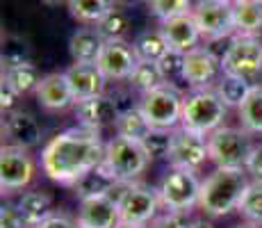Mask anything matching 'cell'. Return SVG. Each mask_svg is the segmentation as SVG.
<instances>
[{"mask_svg": "<svg viewBox=\"0 0 262 228\" xmlns=\"http://www.w3.org/2000/svg\"><path fill=\"white\" fill-rule=\"evenodd\" d=\"M105 141L100 133L82 126L55 135L41 151V169L50 180L73 187L84 174L105 160Z\"/></svg>", "mask_w": 262, "mask_h": 228, "instance_id": "cell-1", "label": "cell"}, {"mask_svg": "<svg viewBox=\"0 0 262 228\" xmlns=\"http://www.w3.org/2000/svg\"><path fill=\"white\" fill-rule=\"evenodd\" d=\"M246 187V169H216L201 182L199 208L210 217H226L239 208Z\"/></svg>", "mask_w": 262, "mask_h": 228, "instance_id": "cell-2", "label": "cell"}, {"mask_svg": "<svg viewBox=\"0 0 262 228\" xmlns=\"http://www.w3.org/2000/svg\"><path fill=\"white\" fill-rule=\"evenodd\" d=\"M228 114V105L221 100L214 87L210 89H194L185 94L183 100V123L180 128L196 135H212L216 128L224 126V119Z\"/></svg>", "mask_w": 262, "mask_h": 228, "instance_id": "cell-3", "label": "cell"}, {"mask_svg": "<svg viewBox=\"0 0 262 228\" xmlns=\"http://www.w3.org/2000/svg\"><path fill=\"white\" fill-rule=\"evenodd\" d=\"M255 144L251 133L244 128L221 126L212 135H208V153L216 169H246Z\"/></svg>", "mask_w": 262, "mask_h": 228, "instance_id": "cell-4", "label": "cell"}, {"mask_svg": "<svg viewBox=\"0 0 262 228\" xmlns=\"http://www.w3.org/2000/svg\"><path fill=\"white\" fill-rule=\"evenodd\" d=\"M150 158L146 153L142 141L125 139V137H112L105 146L103 167L119 182H135L148 169Z\"/></svg>", "mask_w": 262, "mask_h": 228, "instance_id": "cell-5", "label": "cell"}, {"mask_svg": "<svg viewBox=\"0 0 262 228\" xmlns=\"http://www.w3.org/2000/svg\"><path fill=\"white\" fill-rule=\"evenodd\" d=\"M183 100L185 96L180 94L176 85L164 82L162 87L142 96L139 110L150 123V128L176 130L183 123Z\"/></svg>", "mask_w": 262, "mask_h": 228, "instance_id": "cell-6", "label": "cell"}, {"mask_svg": "<svg viewBox=\"0 0 262 228\" xmlns=\"http://www.w3.org/2000/svg\"><path fill=\"white\" fill-rule=\"evenodd\" d=\"M224 75L242 78L249 85H258L262 78V42L258 37L235 34V42L221 64Z\"/></svg>", "mask_w": 262, "mask_h": 228, "instance_id": "cell-7", "label": "cell"}, {"mask_svg": "<svg viewBox=\"0 0 262 228\" xmlns=\"http://www.w3.org/2000/svg\"><path fill=\"white\" fill-rule=\"evenodd\" d=\"M158 194L169 212H189L194 205H199L201 180L196 178V171L171 169L160 182Z\"/></svg>", "mask_w": 262, "mask_h": 228, "instance_id": "cell-8", "label": "cell"}, {"mask_svg": "<svg viewBox=\"0 0 262 228\" xmlns=\"http://www.w3.org/2000/svg\"><path fill=\"white\" fill-rule=\"evenodd\" d=\"M117 203L121 212V221L146 226L155 219L162 201H160L158 190H150V187L139 185V182H128V187L123 190Z\"/></svg>", "mask_w": 262, "mask_h": 228, "instance_id": "cell-9", "label": "cell"}, {"mask_svg": "<svg viewBox=\"0 0 262 228\" xmlns=\"http://www.w3.org/2000/svg\"><path fill=\"white\" fill-rule=\"evenodd\" d=\"M34 178V160L25 149L3 146L0 151V190L3 194H12L28 187Z\"/></svg>", "mask_w": 262, "mask_h": 228, "instance_id": "cell-10", "label": "cell"}, {"mask_svg": "<svg viewBox=\"0 0 262 228\" xmlns=\"http://www.w3.org/2000/svg\"><path fill=\"white\" fill-rule=\"evenodd\" d=\"M199 25L201 34L205 39H219V37H233L235 32V12L233 5L224 0H199L191 9Z\"/></svg>", "mask_w": 262, "mask_h": 228, "instance_id": "cell-11", "label": "cell"}, {"mask_svg": "<svg viewBox=\"0 0 262 228\" xmlns=\"http://www.w3.org/2000/svg\"><path fill=\"white\" fill-rule=\"evenodd\" d=\"M171 169H185V171H199L210 160L208 153V137L189 133L185 128L173 130V144L167 155Z\"/></svg>", "mask_w": 262, "mask_h": 228, "instance_id": "cell-12", "label": "cell"}, {"mask_svg": "<svg viewBox=\"0 0 262 228\" xmlns=\"http://www.w3.org/2000/svg\"><path fill=\"white\" fill-rule=\"evenodd\" d=\"M119 116H121V108L117 100H114V96L103 94V96H94V98L75 103V119L87 130L100 133L103 128L117 126Z\"/></svg>", "mask_w": 262, "mask_h": 228, "instance_id": "cell-13", "label": "cell"}, {"mask_svg": "<svg viewBox=\"0 0 262 228\" xmlns=\"http://www.w3.org/2000/svg\"><path fill=\"white\" fill-rule=\"evenodd\" d=\"M139 57L135 48L125 42H105V48L98 57V69L107 80H128L137 67Z\"/></svg>", "mask_w": 262, "mask_h": 228, "instance_id": "cell-14", "label": "cell"}, {"mask_svg": "<svg viewBox=\"0 0 262 228\" xmlns=\"http://www.w3.org/2000/svg\"><path fill=\"white\" fill-rule=\"evenodd\" d=\"M221 64L216 62L205 48H194L185 57V82L191 89H210L216 87L221 80Z\"/></svg>", "mask_w": 262, "mask_h": 228, "instance_id": "cell-15", "label": "cell"}, {"mask_svg": "<svg viewBox=\"0 0 262 228\" xmlns=\"http://www.w3.org/2000/svg\"><path fill=\"white\" fill-rule=\"evenodd\" d=\"M69 80V87L73 91L75 103L80 100L94 98V96H103L105 87H107L110 80L103 75V71L98 69V64H71L64 71Z\"/></svg>", "mask_w": 262, "mask_h": 228, "instance_id": "cell-16", "label": "cell"}, {"mask_svg": "<svg viewBox=\"0 0 262 228\" xmlns=\"http://www.w3.org/2000/svg\"><path fill=\"white\" fill-rule=\"evenodd\" d=\"M3 135L7 139V144L18 146V149H34L41 141V126L30 112L16 110L9 112L3 121Z\"/></svg>", "mask_w": 262, "mask_h": 228, "instance_id": "cell-17", "label": "cell"}, {"mask_svg": "<svg viewBox=\"0 0 262 228\" xmlns=\"http://www.w3.org/2000/svg\"><path fill=\"white\" fill-rule=\"evenodd\" d=\"M78 226L80 228H117L121 224L119 203L110 196L80 201L78 210Z\"/></svg>", "mask_w": 262, "mask_h": 228, "instance_id": "cell-18", "label": "cell"}, {"mask_svg": "<svg viewBox=\"0 0 262 228\" xmlns=\"http://www.w3.org/2000/svg\"><path fill=\"white\" fill-rule=\"evenodd\" d=\"M37 100L43 110L48 112H64L71 105H75L73 91L69 87V80L64 73H48L41 78L37 87Z\"/></svg>", "mask_w": 262, "mask_h": 228, "instance_id": "cell-19", "label": "cell"}, {"mask_svg": "<svg viewBox=\"0 0 262 228\" xmlns=\"http://www.w3.org/2000/svg\"><path fill=\"white\" fill-rule=\"evenodd\" d=\"M162 34L167 39L169 48L173 50H183V53H189V50L199 48V39L203 37L196 25L194 14H183V16H173L169 21H162Z\"/></svg>", "mask_w": 262, "mask_h": 228, "instance_id": "cell-20", "label": "cell"}, {"mask_svg": "<svg viewBox=\"0 0 262 228\" xmlns=\"http://www.w3.org/2000/svg\"><path fill=\"white\" fill-rule=\"evenodd\" d=\"M105 48L103 34L96 28H82L69 39V53L75 64H96Z\"/></svg>", "mask_w": 262, "mask_h": 228, "instance_id": "cell-21", "label": "cell"}, {"mask_svg": "<svg viewBox=\"0 0 262 228\" xmlns=\"http://www.w3.org/2000/svg\"><path fill=\"white\" fill-rule=\"evenodd\" d=\"M16 208L25 221V228L41 226L43 221L55 215L53 196L46 194V192H25L21 199H18Z\"/></svg>", "mask_w": 262, "mask_h": 228, "instance_id": "cell-22", "label": "cell"}, {"mask_svg": "<svg viewBox=\"0 0 262 228\" xmlns=\"http://www.w3.org/2000/svg\"><path fill=\"white\" fill-rule=\"evenodd\" d=\"M119 185V180L105 169L103 164L96 167L94 171L84 174L82 178L73 185V194L78 196L80 201L87 199H98V196H110L114 192V187Z\"/></svg>", "mask_w": 262, "mask_h": 228, "instance_id": "cell-23", "label": "cell"}, {"mask_svg": "<svg viewBox=\"0 0 262 228\" xmlns=\"http://www.w3.org/2000/svg\"><path fill=\"white\" fill-rule=\"evenodd\" d=\"M235 12V32L255 37L262 30V3L258 0H239L233 5Z\"/></svg>", "mask_w": 262, "mask_h": 228, "instance_id": "cell-24", "label": "cell"}, {"mask_svg": "<svg viewBox=\"0 0 262 228\" xmlns=\"http://www.w3.org/2000/svg\"><path fill=\"white\" fill-rule=\"evenodd\" d=\"M114 9H117L114 0H69V12L80 23L98 25Z\"/></svg>", "mask_w": 262, "mask_h": 228, "instance_id": "cell-25", "label": "cell"}, {"mask_svg": "<svg viewBox=\"0 0 262 228\" xmlns=\"http://www.w3.org/2000/svg\"><path fill=\"white\" fill-rule=\"evenodd\" d=\"M133 48L137 53L139 59H146V62H160V59L167 55L169 44L164 39L162 30H144L135 37Z\"/></svg>", "mask_w": 262, "mask_h": 228, "instance_id": "cell-26", "label": "cell"}, {"mask_svg": "<svg viewBox=\"0 0 262 228\" xmlns=\"http://www.w3.org/2000/svg\"><path fill=\"white\" fill-rule=\"evenodd\" d=\"M43 75L39 73V69L32 62L16 64V67H5L3 71V82L12 85L18 94H30V91H37L39 82H41Z\"/></svg>", "mask_w": 262, "mask_h": 228, "instance_id": "cell-27", "label": "cell"}, {"mask_svg": "<svg viewBox=\"0 0 262 228\" xmlns=\"http://www.w3.org/2000/svg\"><path fill=\"white\" fill-rule=\"evenodd\" d=\"M119 137H125V139H135V141H144L146 137L150 135V123L146 121V116L142 114V110L137 108H130L125 112H121L117 126H114Z\"/></svg>", "mask_w": 262, "mask_h": 228, "instance_id": "cell-28", "label": "cell"}, {"mask_svg": "<svg viewBox=\"0 0 262 228\" xmlns=\"http://www.w3.org/2000/svg\"><path fill=\"white\" fill-rule=\"evenodd\" d=\"M237 112L242 128L251 135H262V85H253Z\"/></svg>", "mask_w": 262, "mask_h": 228, "instance_id": "cell-29", "label": "cell"}, {"mask_svg": "<svg viewBox=\"0 0 262 228\" xmlns=\"http://www.w3.org/2000/svg\"><path fill=\"white\" fill-rule=\"evenodd\" d=\"M128 85L133 87L135 91H139V94H148V91L158 89L164 85V75L162 71H160L158 62H146V59H139L135 71L130 73L128 78Z\"/></svg>", "mask_w": 262, "mask_h": 228, "instance_id": "cell-30", "label": "cell"}, {"mask_svg": "<svg viewBox=\"0 0 262 228\" xmlns=\"http://www.w3.org/2000/svg\"><path fill=\"white\" fill-rule=\"evenodd\" d=\"M216 94L221 96V100H224L228 108H242V103L246 100V96H249V91L253 89V85H249L246 80L242 78H233V75H221V80L216 82Z\"/></svg>", "mask_w": 262, "mask_h": 228, "instance_id": "cell-31", "label": "cell"}, {"mask_svg": "<svg viewBox=\"0 0 262 228\" xmlns=\"http://www.w3.org/2000/svg\"><path fill=\"white\" fill-rule=\"evenodd\" d=\"M32 62V46L28 39L18 34H5L3 37V64L16 67V64Z\"/></svg>", "mask_w": 262, "mask_h": 228, "instance_id": "cell-32", "label": "cell"}, {"mask_svg": "<svg viewBox=\"0 0 262 228\" xmlns=\"http://www.w3.org/2000/svg\"><path fill=\"white\" fill-rule=\"evenodd\" d=\"M237 210L249 224L262 226V180L249 182Z\"/></svg>", "mask_w": 262, "mask_h": 228, "instance_id": "cell-33", "label": "cell"}, {"mask_svg": "<svg viewBox=\"0 0 262 228\" xmlns=\"http://www.w3.org/2000/svg\"><path fill=\"white\" fill-rule=\"evenodd\" d=\"M96 30L103 34L105 42H125V37L130 32V18L125 12L114 9V12H110L103 21L96 25Z\"/></svg>", "mask_w": 262, "mask_h": 228, "instance_id": "cell-34", "label": "cell"}, {"mask_svg": "<svg viewBox=\"0 0 262 228\" xmlns=\"http://www.w3.org/2000/svg\"><path fill=\"white\" fill-rule=\"evenodd\" d=\"M185 57H187V53H183V50H173V48L167 50V55L158 62V67L164 75V82L176 85L180 80L185 82Z\"/></svg>", "mask_w": 262, "mask_h": 228, "instance_id": "cell-35", "label": "cell"}, {"mask_svg": "<svg viewBox=\"0 0 262 228\" xmlns=\"http://www.w3.org/2000/svg\"><path fill=\"white\" fill-rule=\"evenodd\" d=\"M148 12L160 21H169L173 16H183L191 14V0H146Z\"/></svg>", "mask_w": 262, "mask_h": 228, "instance_id": "cell-36", "label": "cell"}, {"mask_svg": "<svg viewBox=\"0 0 262 228\" xmlns=\"http://www.w3.org/2000/svg\"><path fill=\"white\" fill-rule=\"evenodd\" d=\"M146 153H148L150 160H160V158H167L171 144H173V130H158L153 128L150 135L142 141Z\"/></svg>", "mask_w": 262, "mask_h": 228, "instance_id": "cell-37", "label": "cell"}, {"mask_svg": "<svg viewBox=\"0 0 262 228\" xmlns=\"http://www.w3.org/2000/svg\"><path fill=\"white\" fill-rule=\"evenodd\" d=\"M150 228H191V221L187 219V212H167L164 217L153 219Z\"/></svg>", "mask_w": 262, "mask_h": 228, "instance_id": "cell-38", "label": "cell"}, {"mask_svg": "<svg viewBox=\"0 0 262 228\" xmlns=\"http://www.w3.org/2000/svg\"><path fill=\"white\" fill-rule=\"evenodd\" d=\"M235 42V34L233 37H219V39H208V46H205V50H208L210 55L216 59L219 64H224L226 55H228L230 46Z\"/></svg>", "mask_w": 262, "mask_h": 228, "instance_id": "cell-39", "label": "cell"}, {"mask_svg": "<svg viewBox=\"0 0 262 228\" xmlns=\"http://www.w3.org/2000/svg\"><path fill=\"white\" fill-rule=\"evenodd\" d=\"M0 228H25V221L14 205H3L0 208Z\"/></svg>", "mask_w": 262, "mask_h": 228, "instance_id": "cell-40", "label": "cell"}, {"mask_svg": "<svg viewBox=\"0 0 262 228\" xmlns=\"http://www.w3.org/2000/svg\"><path fill=\"white\" fill-rule=\"evenodd\" d=\"M18 98H21V94H18V91L14 89L12 85L3 82V87H0V108H3V112H5V114L16 112Z\"/></svg>", "mask_w": 262, "mask_h": 228, "instance_id": "cell-41", "label": "cell"}, {"mask_svg": "<svg viewBox=\"0 0 262 228\" xmlns=\"http://www.w3.org/2000/svg\"><path fill=\"white\" fill-rule=\"evenodd\" d=\"M37 228H78V221H73L67 212H55L50 219H46Z\"/></svg>", "mask_w": 262, "mask_h": 228, "instance_id": "cell-42", "label": "cell"}, {"mask_svg": "<svg viewBox=\"0 0 262 228\" xmlns=\"http://www.w3.org/2000/svg\"><path fill=\"white\" fill-rule=\"evenodd\" d=\"M246 171L253 176V180H262V144L253 149V153H251V158H249V164H246Z\"/></svg>", "mask_w": 262, "mask_h": 228, "instance_id": "cell-43", "label": "cell"}, {"mask_svg": "<svg viewBox=\"0 0 262 228\" xmlns=\"http://www.w3.org/2000/svg\"><path fill=\"white\" fill-rule=\"evenodd\" d=\"M191 228H214V226L205 219H196V221H191Z\"/></svg>", "mask_w": 262, "mask_h": 228, "instance_id": "cell-44", "label": "cell"}, {"mask_svg": "<svg viewBox=\"0 0 262 228\" xmlns=\"http://www.w3.org/2000/svg\"><path fill=\"white\" fill-rule=\"evenodd\" d=\"M114 3H117L119 7H133V5L142 3V0H114Z\"/></svg>", "mask_w": 262, "mask_h": 228, "instance_id": "cell-45", "label": "cell"}, {"mask_svg": "<svg viewBox=\"0 0 262 228\" xmlns=\"http://www.w3.org/2000/svg\"><path fill=\"white\" fill-rule=\"evenodd\" d=\"M41 3L48 5V7H59V5H64V3L69 5V0H41Z\"/></svg>", "mask_w": 262, "mask_h": 228, "instance_id": "cell-46", "label": "cell"}, {"mask_svg": "<svg viewBox=\"0 0 262 228\" xmlns=\"http://www.w3.org/2000/svg\"><path fill=\"white\" fill-rule=\"evenodd\" d=\"M117 228H146V226H137V224H125V221H121Z\"/></svg>", "mask_w": 262, "mask_h": 228, "instance_id": "cell-47", "label": "cell"}, {"mask_svg": "<svg viewBox=\"0 0 262 228\" xmlns=\"http://www.w3.org/2000/svg\"><path fill=\"white\" fill-rule=\"evenodd\" d=\"M235 228H260V226H253V224H244V226H235Z\"/></svg>", "mask_w": 262, "mask_h": 228, "instance_id": "cell-48", "label": "cell"}, {"mask_svg": "<svg viewBox=\"0 0 262 228\" xmlns=\"http://www.w3.org/2000/svg\"><path fill=\"white\" fill-rule=\"evenodd\" d=\"M224 3H228V5H235V3H239V0H224Z\"/></svg>", "mask_w": 262, "mask_h": 228, "instance_id": "cell-49", "label": "cell"}, {"mask_svg": "<svg viewBox=\"0 0 262 228\" xmlns=\"http://www.w3.org/2000/svg\"><path fill=\"white\" fill-rule=\"evenodd\" d=\"M258 3H262V0H258Z\"/></svg>", "mask_w": 262, "mask_h": 228, "instance_id": "cell-50", "label": "cell"}, {"mask_svg": "<svg viewBox=\"0 0 262 228\" xmlns=\"http://www.w3.org/2000/svg\"><path fill=\"white\" fill-rule=\"evenodd\" d=\"M78 228H80V226H78Z\"/></svg>", "mask_w": 262, "mask_h": 228, "instance_id": "cell-51", "label": "cell"}]
</instances>
